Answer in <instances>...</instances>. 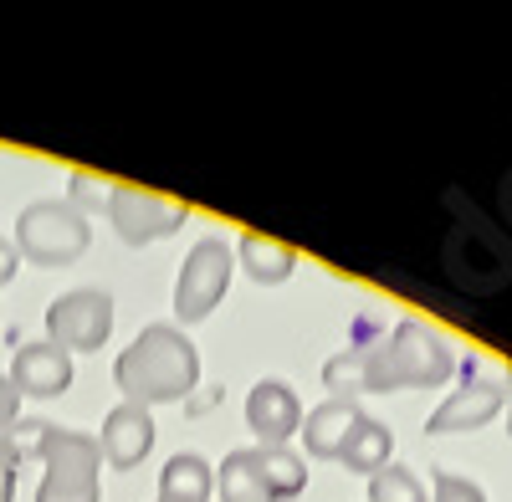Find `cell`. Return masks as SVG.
<instances>
[{
    "instance_id": "obj_12",
    "label": "cell",
    "mask_w": 512,
    "mask_h": 502,
    "mask_svg": "<svg viewBox=\"0 0 512 502\" xmlns=\"http://www.w3.org/2000/svg\"><path fill=\"white\" fill-rule=\"evenodd\" d=\"M359 405L354 400H323V405H313L308 410V421H303V436L308 441V456H318V462H338V451H344V441H349V431L359 426Z\"/></svg>"
},
{
    "instance_id": "obj_16",
    "label": "cell",
    "mask_w": 512,
    "mask_h": 502,
    "mask_svg": "<svg viewBox=\"0 0 512 502\" xmlns=\"http://www.w3.org/2000/svg\"><path fill=\"white\" fill-rule=\"evenodd\" d=\"M390 426H379V421H369V415H359V426L349 431V441H344V451H338V462H344L349 472H379V467H390Z\"/></svg>"
},
{
    "instance_id": "obj_2",
    "label": "cell",
    "mask_w": 512,
    "mask_h": 502,
    "mask_svg": "<svg viewBox=\"0 0 512 502\" xmlns=\"http://www.w3.org/2000/svg\"><path fill=\"white\" fill-rule=\"evenodd\" d=\"M113 380L128 405H169L200 385V354L175 323H149L113 364Z\"/></svg>"
},
{
    "instance_id": "obj_13",
    "label": "cell",
    "mask_w": 512,
    "mask_h": 502,
    "mask_svg": "<svg viewBox=\"0 0 512 502\" xmlns=\"http://www.w3.org/2000/svg\"><path fill=\"white\" fill-rule=\"evenodd\" d=\"M236 262L246 267V277H251V282L277 287V282H287V277H292V267H297V251H292L287 241H277V236L246 231V236H241V246H236Z\"/></svg>"
},
{
    "instance_id": "obj_4",
    "label": "cell",
    "mask_w": 512,
    "mask_h": 502,
    "mask_svg": "<svg viewBox=\"0 0 512 502\" xmlns=\"http://www.w3.org/2000/svg\"><path fill=\"white\" fill-rule=\"evenodd\" d=\"M16 251L31 267H72L82 251L93 246L88 211H77L72 200H31L16 216Z\"/></svg>"
},
{
    "instance_id": "obj_1",
    "label": "cell",
    "mask_w": 512,
    "mask_h": 502,
    "mask_svg": "<svg viewBox=\"0 0 512 502\" xmlns=\"http://www.w3.org/2000/svg\"><path fill=\"white\" fill-rule=\"evenodd\" d=\"M451 344L431 323L400 318L384 339L344 349L323 364V385L333 400H354V395H390V390H436L451 380Z\"/></svg>"
},
{
    "instance_id": "obj_20",
    "label": "cell",
    "mask_w": 512,
    "mask_h": 502,
    "mask_svg": "<svg viewBox=\"0 0 512 502\" xmlns=\"http://www.w3.org/2000/svg\"><path fill=\"white\" fill-rule=\"evenodd\" d=\"M21 441L16 436H6V441H0V502H11L16 497V467H21Z\"/></svg>"
},
{
    "instance_id": "obj_15",
    "label": "cell",
    "mask_w": 512,
    "mask_h": 502,
    "mask_svg": "<svg viewBox=\"0 0 512 502\" xmlns=\"http://www.w3.org/2000/svg\"><path fill=\"white\" fill-rule=\"evenodd\" d=\"M221 502H277V492L267 487L262 467H256V451H231L221 462Z\"/></svg>"
},
{
    "instance_id": "obj_22",
    "label": "cell",
    "mask_w": 512,
    "mask_h": 502,
    "mask_svg": "<svg viewBox=\"0 0 512 502\" xmlns=\"http://www.w3.org/2000/svg\"><path fill=\"white\" fill-rule=\"evenodd\" d=\"M16 272H21V251H16L11 236H0V287H6Z\"/></svg>"
},
{
    "instance_id": "obj_23",
    "label": "cell",
    "mask_w": 512,
    "mask_h": 502,
    "mask_svg": "<svg viewBox=\"0 0 512 502\" xmlns=\"http://www.w3.org/2000/svg\"><path fill=\"white\" fill-rule=\"evenodd\" d=\"M497 200H502V216H507V226H512V170H507V180H502Z\"/></svg>"
},
{
    "instance_id": "obj_14",
    "label": "cell",
    "mask_w": 512,
    "mask_h": 502,
    "mask_svg": "<svg viewBox=\"0 0 512 502\" xmlns=\"http://www.w3.org/2000/svg\"><path fill=\"white\" fill-rule=\"evenodd\" d=\"M210 487H216V477H210L205 456L175 451L164 462V477H159V502H210Z\"/></svg>"
},
{
    "instance_id": "obj_17",
    "label": "cell",
    "mask_w": 512,
    "mask_h": 502,
    "mask_svg": "<svg viewBox=\"0 0 512 502\" xmlns=\"http://www.w3.org/2000/svg\"><path fill=\"white\" fill-rule=\"evenodd\" d=\"M369 502H425V487H420V477L410 472V467H379L374 477H369Z\"/></svg>"
},
{
    "instance_id": "obj_5",
    "label": "cell",
    "mask_w": 512,
    "mask_h": 502,
    "mask_svg": "<svg viewBox=\"0 0 512 502\" xmlns=\"http://www.w3.org/2000/svg\"><path fill=\"white\" fill-rule=\"evenodd\" d=\"M231 267H236V251L221 236H200L190 246L185 267H180V282H175V318L200 323V318L216 313V303L231 287Z\"/></svg>"
},
{
    "instance_id": "obj_24",
    "label": "cell",
    "mask_w": 512,
    "mask_h": 502,
    "mask_svg": "<svg viewBox=\"0 0 512 502\" xmlns=\"http://www.w3.org/2000/svg\"><path fill=\"white\" fill-rule=\"evenodd\" d=\"M502 390H507V400H502V405H507V436H512V380H507Z\"/></svg>"
},
{
    "instance_id": "obj_21",
    "label": "cell",
    "mask_w": 512,
    "mask_h": 502,
    "mask_svg": "<svg viewBox=\"0 0 512 502\" xmlns=\"http://www.w3.org/2000/svg\"><path fill=\"white\" fill-rule=\"evenodd\" d=\"M16 421H21V395H16V385L6 380V374H0V441L16 431Z\"/></svg>"
},
{
    "instance_id": "obj_6",
    "label": "cell",
    "mask_w": 512,
    "mask_h": 502,
    "mask_svg": "<svg viewBox=\"0 0 512 502\" xmlns=\"http://www.w3.org/2000/svg\"><path fill=\"white\" fill-rule=\"evenodd\" d=\"M113 333V298L103 287H72L47 303V344L67 354H93Z\"/></svg>"
},
{
    "instance_id": "obj_11",
    "label": "cell",
    "mask_w": 512,
    "mask_h": 502,
    "mask_svg": "<svg viewBox=\"0 0 512 502\" xmlns=\"http://www.w3.org/2000/svg\"><path fill=\"white\" fill-rule=\"evenodd\" d=\"M6 380L16 385V395H36V400H52L72 385V354L36 339V344H21L16 359H11V374Z\"/></svg>"
},
{
    "instance_id": "obj_10",
    "label": "cell",
    "mask_w": 512,
    "mask_h": 502,
    "mask_svg": "<svg viewBox=\"0 0 512 502\" xmlns=\"http://www.w3.org/2000/svg\"><path fill=\"white\" fill-rule=\"evenodd\" d=\"M149 446H154V415L144 410V405H113L108 415H103V436H98V451H103V462L108 467H118V472H128V467H139L144 456H149Z\"/></svg>"
},
{
    "instance_id": "obj_3",
    "label": "cell",
    "mask_w": 512,
    "mask_h": 502,
    "mask_svg": "<svg viewBox=\"0 0 512 502\" xmlns=\"http://www.w3.org/2000/svg\"><path fill=\"white\" fill-rule=\"evenodd\" d=\"M31 431V446L41 456V487L36 502H98V472L103 451L88 431H62L52 421H21Z\"/></svg>"
},
{
    "instance_id": "obj_8",
    "label": "cell",
    "mask_w": 512,
    "mask_h": 502,
    "mask_svg": "<svg viewBox=\"0 0 512 502\" xmlns=\"http://www.w3.org/2000/svg\"><path fill=\"white\" fill-rule=\"evenodd\" d=\"M246 426L256 446H287L303 431V405H297L287 380H256L246 395Z\"/></svg>"
},
{
    "instance_id": "obj_19",
    "label": "cell",
    "mask_w": 512,
    "mask_h": 502,
    "mask_svg": "<svg viewBox=\"0 0 512 502\" xmlns=\"http://www.w3.org/2000/svg\"><path fill=\"white\" fill-rule=\"evenodd\" d=\"M108 195H113V185H98V175H88V170H77L72 175V205L82 211V205H93V211H108Z\"/></svg>"
},
{
    "instance_id": "obj_9",
    "label": "cell",
    "mask_w": 512,
    "mask_h": 502,
    "mask_svg": "<svg viewBox=\"0 0 512 502\" xmlns=\"http://www.w3.org/2000/svg\"><path fill=\"white\" fill-rule=\"evenodd\" d=\"M502 400H507V390L497 385V380H477L472 374V364H466V385L425 421V436H456V431H477V426H487L492 415L502 410Z\"/></svg>"
},
{
    "instance_id": "obj_18",
    "label": "cell",
    "mask_w": 512,
    "mask_h": 502,
    "mask_svg": "<svg viewBox=\"0 0 512 502\" xmlns=\"http://www.w3.org/2000/svg\"><path fill=\"white\" fill-rule=\"evenodd\" d=\"M431 502H487V492L472 477L456 472H431Z\"/></svg>"
},
{
    "instance_id": "obj_7",
    "label": "cell",
    "mask_w": 512,
    "mask_h": 502,
    "mask_svg": "<svg viewBox=\"0 0 512 502\" xmlns=\"http://www.w3.org/2000/svg\"><path fill=\"white\" fill-rule=\"evenodd\" d=\"M108 221L113 231L128 241V246H149V241H164V236H175L190 211L180 200H169L159 190H144V185H113L108 195Z\"/></svg>"
}]
</instances>
